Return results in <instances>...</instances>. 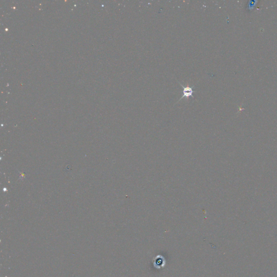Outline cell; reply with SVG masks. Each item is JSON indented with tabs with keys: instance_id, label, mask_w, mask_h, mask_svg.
<instances>
[{
	"instance_id": "7a4b0ae2",
	"label": "cell",
	"mask_w": 277,
	"mask_h": 277,
	"mask_svg": "<svg viewBox=\"0 0 277 277\" xmlns=\"http://www.w3.org/2000/svg\"><path fill=\"white\" fill-rule=\"evenodd\" d=\"M165 264V259H164L163 257L157 256L154 260V265L157 268H160L161 267H163Z\"/></svg>"
},
{
	"instance_id": "6da1fadb",
	"label": "cell",
	"mask_w": 277,
	"mask_h": 277,
	"mask_svg": "<svg viewBox=\"0 0 277 277\" xmlns=\"http://www.w3.org/2000/svg\"><path fill=\"white\" fill-rule=\"evenodd\" d=\"M182 87L184 88L183 96V97L180 99V100H181L184 97H193L192 94L194 92V91L193 90V88L192 87H190L189 86H187V87H184L182 86ZM180 100H179V101Z\"/></svg>"
}]
</instances>
